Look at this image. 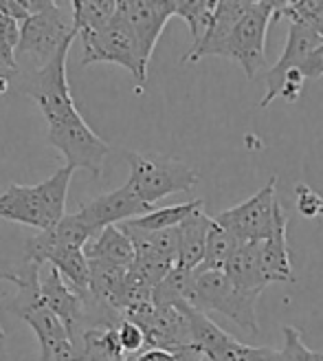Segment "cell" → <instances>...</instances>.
<instances>
[{
	"label": "cell",
	"mask_w": 323,
	"mask_h": 361,
	"mask_svg": "<svg viewBox=\"0 0 323 361\" xmlns=\"http://www.w3.org/2000/svg\"><path fill=\"white\" fill-rule=\"evenodd\" d=\"M277 176H271V180L244 203L224 209L218 216H213V221L229 229L242 245L244 243H264L271 238L275 231L277 216L284 209L279 198L275 196Z\"/></svg>",
	"instance_id": "52a82bcc"
},
{
	"label": "cell",
	"mask_w": 323,
	"mask_h": 361,
	"mask_svg": "<svg viewBox=\"0 0 323 361\" xmlns=\"http://www.w3.org/2000/svg\"><path fill=\"white\" fill-rule=\"evenodd\" d=\"M70 9H73L77 35H82L101 31L106 25H110V20L117 16L119 3L117 0H73Z\"/></svg>",
	"instance_id": "603a6c76"
},
{
	"label": "cell",
	"mask_w": 323,
	"mask_h": 361,
	"mask_svg": "<svg viewBox=\"0 0 323 361\" xmlns=\"http://www.w3.org/2000/svg\"><path fill=\"white\" fill-rule=\"evenodd\" d=\"M73 40H68L60 49L58 56L53 58L44 68L33 71L31 73L29 93L35 99V104L40 106L46 126H56V123H62L70 117L80 115L75 99L70 95L68 78H66V58H68V51H70Z\"/></svg>",
	"instance_id": "30bf717a"
},
{
	"label": "cell",
	"mask_w": 323,
	"mask_h": 361,
	"mask_svg": "<svg viewBox=\"0 0 323 361\" xmlns=\"http://www.w3.org/2000/svg\"><path fill=\"white\" fill-rule=\"evenodd\" d=\"M297 71L303 75V80H317L323 75V42L310 51V56L297 66Z\"/></svg>",
	"instance_id": "d6a6232c"
},
{
	"label": "cell",
	"mask_w": 323,
	"mask_h": 361,
	"mask_svg": "<svg viewBox=\"0 0 323 361\" xmlns=\"http://www.w3.org/2000/svg\"><path fill=\"white\" fill-rule=\"evenodd\" d=\"M40 264L25 262L23 282L18 295L9 304V313L20 317L40 341V361H75V346L66 326L42 300L40 291Z\"/></svg>",
	"instance_id": "7a4b0ae2"
},
{
	"label": "cell",
	"mask_w": 323,
	"mask_h": 361,
	"mask_svg": "<svg viewBox=\"0 0 323 361\" xmlns=\"http://www.w3.org/2000/svg\"><path fill=\"white\" fill-rule=\"evenodd\" d=\"M321 42H323V35L317 33L312 27L297 23V20H291L289 40H286L281 56L275 62V66L266 73V95L260 102L262 108H266L268 104H273L277 97H281L289 73H291V71H295L303 60H306L310 56V51H315Z\"/></svg>",
	"instance_id": "5bb4252c"
},
{
	"label": "cell",
	"mask_w": 323,
	"mask_h": 361,
	"mask_svg": "<svg viewBox=\"0 0 323 361\" xmlns=\"http://www.w3.org/2000/svg\"><path fill=\"white\" fill-rule=\"evenodd\" d=\"M253 361H289L284 350L266 348V346H253Z\"/></svg>",
	"instance_id": "836d02e7"
},
{
	"label": "cell",
	"mask_w": 323,
	"mask_h": 361,
	"mask_svg": "<svg viewBox=\"0 0 323 361\" xmlns=\"http://www.w3.org/2000/svg\"><path fill=\"white\" fill-rule=\"evenodd\" d=\"M297 192V209L301 216L306 219H317V216H323V198L308 185L299 183L295 188Z\"/></svg>",
	"instance_id": "1f68e13d"
},
{
	"label": "cell",
	"mask_w": 323,
	"mask_h": 361,
	"mask_svg": "<svg viewBox=\"0 0 323 361\" xmlns=\"http://www.w3.org/2000/svg\"><path fill=\"white\" fill-rule=\"evenodd\" d=\"M286 227H289V216L281 209L271 238L260 243V267L268 284L293 280V264H291L289 240H286Z\"/></svg>",
	"instance_id": "e0dca14e"
},
{
	"label": "cell",
	"mask_w": 323,
	"mask_h": 361,
	"mask_svg": "<svg viewBox=\"0 0 323 361\" xmlns=\"http://www.w3.org/2000/svg\"><path fill=\"white\" fill-rule=\"evenodd\" d=\"M0 282H11V284H15V286H20L23 278H20V274H18V271L9 269V267H5V264H0Z\"/></svg>",
	"instance_id": "e575fe53"
},
{
	"label": "cell",
	"mask_w": 323,
	"mask_h": 361,
	"mask_svg": "<svg viewBox=\"0 0 323 361\" xmlns=\"http://www.w3.org/2000/svg\"><path fill=\"white\" fill-rule=\"evenodd\" d=\"M215 5H218V0H176V16L187 23L194 44L201 42L205 31L209 29Z\"/></svg>",
	"instance_id": "4316f807"
},
{
	"label": "cell",
	"mask_w": 323,
	"mask_h": 361,
	"mask_svg": "<svg viewBox=\"0 0 323 361\" xmlns=\"http://www.w3.org/2000/svg\"><path fill=\"white\" fill-rule=\"evenodd\" d=\"M203 353L191 346L183 350H165V348H143L137 355H130L125 361H201Z\"/></svg>",
	"instance_id": "f1b7e54d"
},
{
	"label": "cell",
	"mask_w": 323,
	"mask_h": 361,
	"mask_svg": "<svg viewBox=\"0 0 323 361\" xmlns=\"http://www.w3.org/2000/svg\"><path fill=\"white\" fill-rule=\"evenodd\" d=\"M277 7L279 0H255V5L233 29L224 47V58L240 62L248 80H253L266 64V33L268 25L277 16Z\"/></svg>",
	"instance_id": "ba28073f"
},
{
	"label": "cell",
	"mask_w": 323,
	"mask_h": 361,
	"mask_svg": "<svg viewBox=\"0 0 323 361\" xmlns=\"http://www.w3.org/2000/svg\"><path fill=\"white\" fill-rule=\"evenodd\" d=\"M73 38H77L73 9L66 11L64 3L51 0L44 11L27 18L20 25V44L15 49V62L31 60L33 71H40Z\"/></svg>",
	"instance_id": "3957f363"
},
{
	"label": "cell",
	"mask_w": 323,
	"mask_h": 361,
	"mask_svg": "<svg viewBox=\"0 0 323 361\" xmlns=\"http://www.w3.org/2000/svg\"><path fill=\"white\" fill-rule=\"evenodd\" d=\"M5 357H7V350H5V333H3V329H0V361H5Z\"/></svg>",
	"instance_id": "8d00e7d4"
},
{
	"label": "cell",
	"mask_w": 323,
	"mask_h": 361,
	"mask_svg": "<svg viewBox=\"0 0 323 361\" xmlns=\"http://www.w3.org/2000/svg\"><path fill=\"white\" fill-rule=\"evenodd\" d=\"M40 291L42 300L49 309L60 317V322L66 326L73 346L82 339L86 329V298L80 295L73 286H70L60 271L53 264H44L40 271Z\"/></svg>",
	"instance_id": "4fadbf2b"
},
{
	"label": "cell",
	"mask_w": 323,
	"mask_h": 361,
	"mask_svg": "<svg viewBox=\"0 0 323 361\" xmlns=\"http://www.w3.org/2000/svg\"><path fill=\"white\" fill-rule=\"evenodd\" d=\"M0 300H3V293H0Z\"/></svg>",
	"instance_id": "f35d334b"
},
{
	"label": "cell",
	"mask_w": 323,
	"mask_h": 361,
	"mask_svg": "<svg viewBox=\"0 0 323 361\" xmlns=\"http://www.w3.org/2000/svg\"><path fill=\"white\" fill-rule=\"evenodd\" d=\"M201 361H209V359H207V357H205V355H203V357H201Z\"/></svg>",
	"instance_id": "74e56055"
},
{
	"label": "cell",
	"mask_w": 323,
	"mask_h": 361,
	"mask_svg": "<svg viewBox=\"0 0 323 361\" xmlns=\"http://www.w3.org/2000/svg\"><path fill=\"white\" fill-rule=\"evenodd\" d=\"M213 219L201 209H196L189 219L178 225V267L198 269L205 260L207 233Z\"/></svg>",
	"instance_id": "ac0fdd59"
},
{
	"label": "cell",
	"mask_w": 323,
	"mask_h": 361,
	"mask_svg": "<svg viewBox=\"0 0 323 361\" xmlns=\"http://www.w3.org/2000/svg\"><path fill=\"white\" fill-rule=\"evenodd\" d=\"M117 335H119V344L123 348L125 355H137L146 348V333L139 326V324L130 322V319H123L119 326H117Z\"/></svg>",
	"instance_id": "4dcf8cb0"
},
{
	"label": "cell",
	"mask_w": 323,
	"mask_h": 361,
	"mask_svg": "<svg viewBox=\"0 0 323 361\" xmlns=\"http://www.w3.org/2000/svg\"><path fill=\"white\" fill-rule=\"evenodd\" d=\"M152 209H154L152 205L141 201V198L132 192V188L125 183L119 190L97 196L91 203H82L77 212L84 216V221L91 225L93 231L99 236L106 227L141 219V216L150 214Z\"/></svg>",
	"instance_id": "9a60e30c"
},
{
	"label": "cell",
	"mask_w": 323,
	"mask_h": 361,
	"mask_svg": "<svg viewBox=\"0 0 323 361\" xmlns=\"http://www.w3.org/2000/svg\"><path fill=\"white\" fill-rule=\"evenodd\" d=\"M255 5V0H218L215 5L211 25L201 38V42H196L189 53H185L183 62H198L207 56H220L224 58V47L231 38L233 29L238 27V23L251 11V7Z\"/></svg>",
	"instance_id": "2e32d148"
},
{
	"label": "cell",
	"mask_w": 323,
	"mask_h": 361,
	"mask_svg": "<svg viewBox=\"0 0 323 361\" xmlns=\"http://www.w3.org/2000/svg\"><path fill=\"white\" fill-rule=\"evenodd\" d=\"M46 139L66 159V166L101 176L103 159L110 152V146L84 121L82 115L56 126H46Z\"/></svg>",
	"instance_id": "9c48e42d"
},
{
	"label": "cell",
	"mask_w": 323,
	"mask_h": 361,
	"mask_svg": "<svg viewBox=\"0 0 323 361\" xmlns=\"http://www.w3.org/2000/svg\"><path fill=\"white\" fill-rule=\"evenodd\" d=\"M11 73H13V71L0 68V97H3L5 93H9V86H11Z\"/></svg>",
	"instance_id": "d590c367"
},
{
	"label": "cell",
	"mask_w": 323,
	"mask_h": 361,
	"mask_svg": "<svg viewBox=\"0 0 323 361\" xmlns=\"http://www.w3.org/2000/svg\"><path fill=\"white\" fill-rule=\"evenodd\" d=\"M88 264H91L88 291H91V295L97 302L119 311V298H121L123 284L130 269L113 264V262H103V260H88Z\"/></svg>",
	"instance_id": "44dd1931"
},
{
	"label": "cell",
	"mask_w": 323,
	"mask_h": 361,
	"mask_svg": "<svg viewBox=\"0 0 323 361\" xmlns=\"http://www.w3.org/2000/svg\"><path fill=\"white\" fill-rule=\"evenodd\" d=\"M130 176L128 185L132 192L154 207L156 201L176 192H189L198 185V172L187 164L165 154H141L128 152Z\"/></svg>",
	"instance_id": "277c9868"
},
{
	"label": "cell",
	"mask_w": 323,
	"mask_h": 361,
	"mask_svg": "<svg viewBox=\"0 0 323 361\" xmlns=\"http://www.w3.org/2000/svg\"><path fill=\"white\" fill-rule=\"evenodd\" d=\"M84 53H82V66L95 64V62H110V64H119L123 68H128L132 78L141 86L148 80V68L143 66L141 56H139V47L134 35L128 27V23L123 20V16L117 9V16L110 20V25H106L101 31L95 33H82L80 35Z\"/></svg>",
	"instance_id": "8992f818"
},
{
	"label": "cell",
	"mask_w": 323,
	"mask_h": 361,
	"mask_svg": "<svg viewBox=\"0 0 323 361\" xmlns=\"http://www.w3.org/2000/svg\"><path fill=\"white\" fill-rule=\"evenodd\" d=\"M196 269L174 267L170 276L154 288V304L158 306H176V304H189L194 291Z\"/></svg>",
	"instance_id": "d4e9b609"
},
{
	"label": "cell",
	"mask_w": 323,
	"mask_h": 361,
	"mask_svg": "<svg viewBox=\"0 0 323 361\" xmlns=\"http://www.w3.org/2000/svg\"><path fill=\"white\" fill-rule=\"evenodd\" d=\"M46 264L56 267L62 278L75 288L80 295H88V280H91V264L84 249H60L53 251L46 258Z\"/></svg>",
	"instance_id": "7402d4cb"
},
{
	"label": "cell",
	"mask_w": 323,
	"mask_h": 361,
	"mask_svg": "<svg viewBox=\"0 0 323 361\" xmlns=\"http://www.w3.org/2000/svg\"><path fill=\"white\" fill-rule=\"evenodd\" d=\"M240 240L233 236L229 229H224L218 223H211L207 233V249H205V260L198 267V271H224L231 256L240 249Z\"/></svg>",
	"instance_id": "cb8c5ba5"
},
{
	"label": "cell",
	"mask_w": 323,
	"mask_h": 361,
	"mask_svg": "<svg viewBox=\"0 0 323 361\" xmlns=\"http://www.w3.org/2000/svg\"><path fill=\"white\" fill-rule=\"evenodd\" d=\"M84 254L88 260H103V262H113V264L128 267V269L132 267L137 258V251H134L130 236L119 225L106 227L99 236H95L86 245Z\"/></svg>",
	"instance_id": "ffe728a7"
},
{
	"label": "cell",
	"mask_w": 323,
	"mask_h": 361,
	"mask_svg": "<svg viewBox=\"0 0 323 361\" xmlns=\"http://www.w3.org/2000/svg\"><path fill=\"white\" fill-rule=\"evenodd\" d=\"M176 267V262L165 260V258H156V256H137L132 267H130V274L137 276L139 280H143L148 286L156 288L160 282H163L170 271Z\"/></svg>",
	"instance_id": "83f0119b"
},
{
	"label": "cell",
	"mask_w": 323,
	"mask_h": 361,
	"mask_svg": "<svg viewBox=\"0 0 323 361\" xmlns=\"http://www.w3.org/2000/svg\"><path fill=\"white\" fill-rule=\"evenodd\" d=\"M73 168L64 166L38 185L13 183L0 194V219L49 231L66 216Z\"/></svg>",
	"instance_id": "6da1fadb"
},
{
	"label": "cell",
	"mask_w": 323,
	"mask_h": 361,
	"mask_svg": "<svg viewBox=\"0 0 323 361\" xmlns=\"http://www.w3.org/2000/svg\"><path fill=\"white\" fill-rule=\"evenodd\" d=\"M205 205L203 198H194V201L187 203H178V205H170V207H160V209H152L150 214L141 216V219L130 221L132 225L148 229V231H165V229H176L185 219L201 209Z\"/></svg>",
	"instance_id": "484cf974"
},
{
	"label": "cell",
	"mask_w": 323,
	"mask_h": 361,
	"mask_svg": "<svg viewBox=\"0 0 323 361\" xmlns=\"http://www.w3.org/2000/svg\"><path fill=\"white\" fill-rule=\"evenodd\" d=\"M284 355L289 361H319L317 350H310L303 344L301 333L295 326H286L284 329Z\"/></svg>",
	"instance_id": "f546056e"
},
{
	"label": "cell",
	"mask_w": 323,
	"mask_h": 361,
	"mask_svg": "<svg viewBox=\"0 0 323 361\" xmlns=\"http://www.w3.org/2000/svg\"><path fill=\"white\" fill-rule=\"evenodd\" d=\"M119 13L128 23L139 47L141 62L148 68L160 33L170 18L176 16V0H119Z\"/></svg>",
	"instance_id": "7c38bea8"
},
{
	"label": "cell",
	"mask_w": 323,
	"mask_h": 361,
	"mask_svg": "<svg viewBox=\"0 0 323 361\" xmlns=\"http://www.w3.org/2000/svg\"><path fill=\"white\" fill-rule=\"evenodd\" d=\"M224 276L238 286L240 291L251 295H262V291L268 286L262 267H260V243H244L240 249L231 256Z\"/></svg>",
	"instance_id": "d6986e66"
},
{
	"label": "cell",
	"mask_w": 323,
	"mask_h": 361,
	"mask_svg": "<svg viewBox=\"0 0 323 361\" xmlns=\"http://www.w3.org/2000/svg\"><path fill=\"white\" fill-rule=\"evenodd\" d=\"M258 295L240 291L238 286L224 276V271H198L196 269L194 291L189 306L203 313H222L246 333H260L258 313H255Z\"/></svg>",
	"instance_id": "5b68a950"
},
{
	"label": "cell",
	"mask_w": 323,
	"mask_h": 361,
	"mask_svg": "<svg viewBox=\"0 0 323 361\" xmlns=\"http://www.w3.org/2000/svg\"><path fill=\"white\" fill-rule=\"evenodd\" d=\"M146 333V348H165V350H183L191 348V329L183 304L176 306H158L146 304L125 315Z\"/></svg>",
	"instance_id": "8fae6325"
}]
</instances>
